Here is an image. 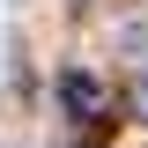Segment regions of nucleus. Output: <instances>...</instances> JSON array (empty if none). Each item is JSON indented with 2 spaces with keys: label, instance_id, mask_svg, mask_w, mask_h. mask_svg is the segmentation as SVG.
Instances as JSON below:
<instances>
[{
  "label": "nucleus",
  "instance_id": "obj_2",
  "mask_svg": "<svg viewBox=\"0 0 148 148\" xmlns=\"http://www.w3.org/2000/svg\"><path fill=\"white\" fill-rule=\"evenodd\" d=\"M133 111H141V119H148V74H141V89H133Z\"/></svg>",
  "mask_w": 148,
  "mask_h": 148
},
{
  "label": "nucleus",
  "instance_id": "obj_1",
  "mask_svg": "<svg viewBox=\"0 0 148 148\" xmlns=\"http://www.w3.org/2000/svg\"><path fill=\"white\" fill-rule=\"evenodd\" d=\"M59 104L74 111V119H96V111H104V82H96V74H59Z\"/></svg>",
  "mask_w": 148,
  "mask_h": 148
}]
</instances>
